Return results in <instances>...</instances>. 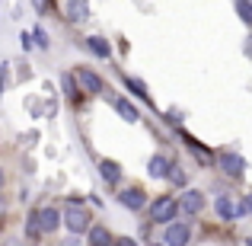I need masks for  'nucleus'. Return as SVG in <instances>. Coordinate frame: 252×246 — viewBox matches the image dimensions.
I'll use <instances>...</instances> for the list:
<instances>
[{"instance_id":"nucleus-1","label":"nucleus","mask_w":252,"mask_h":246,"mask_svg":"<svg viewBox=\"0 0 252 246\" xmlns=\"http://www.w3.org/2000/svg\"><path fill=\"white\" fill-rule=\"evenodd\" d=\"M61 227L77 237V234H86V230L93 227V217L80 202H70L67 208H64V214H61Z\"/></svg>"},{"instance_id":"nucleus-20","label":"nucleus","mask_w":252,"mask_h":246,"mask_svg":"<svg viewBox=\"0 0 252 246\" xmlns=\"http://www.w3.org/2000/svg\"><path fill=\"white\" fill-rule=\"evenodd\" d=\"M169 182H172V185H179V189H185V185H189V176H185L182 166L172 163V170H169Z\"/></svg>"},{"instance_id":"nucleus-26","label":"nucleus","mask_w":252,"mask_h":246,"mask_svg":"<svg viewBox=\"0 0 252 246\" xmlns=\"http://www.w3.org/2000/svg\"><path fill=\"white\" fill-rule=\"evenodd\" d=\"M3 185H6V173H3V166H0V192H3Z\"/></svg>"},{"instance_id":"nucleus-31","label":"nucleus","mask_w":252,"mask_h":246,"mask_svg":"<svg viewBox=\"0 0 252 246\" xmlns=\"http://www.w3.org/2000/svg\"><path fill=\"white\" fill-rule=\"evenodd\" d=\"M204 246H211V243H204Z\"/></svg>"},{"instance_id":"nucleus-17","label":"nucleus","mask_w":252,"mask_h":246,"mask_svg":"<svg viewBox=\"0 0 252 246\" xmlns=\"http://www.w3.org/2000/svg\"><path fill=\"white\" fill-rule=\"evenodd\" d=\"M182 141L189 144L191 150H195V154H198V160H201V163H211V160H214V157H211V150L204 147L201 141H195V138H191V135H185V131H182Z\"/></svg>"},{"instance_id":"nucleus-5","label":"nucleus","mask_w":252,"mask_h":246,"mask_svg":"<svg viewBox=\"0 0 252 246\" xmlns=\"http://www.w3.org/2000/svg\"><path fill=\"white\" fill-rule=\"evenodd\" d=\"M147 192L141 189V185H125V189H118V205L128 211H144V205H147Z\"/></svg>"},{"instance_id":"nucleus-12","label":"nucleus","mask_w":252,"mask_h":246,"mask_svg":"<svg viewBox=\"0 0 252 246\" xmlns=\"http://www.w3.org/2000/svg\"><path fill=\"white\" fill-rule=\"evenodd\" d=\"M58 10L67 16V23H83V19L90 16V3H77V0H70V3H58Z\"/></svg>"},{"instance_id":"nucleus-18","label":"nucleus","mask_w":252,"mask_h":246,"mask_svg":"<svg viewBox=\"0 0 252 246\" xmlns=\"http://www.w3.org/2000/svg\"><path fill=\"white\" fill-rule=\"evenodd\" d=\"M26 237H29V240H38V237H42V227H38V208H32L29 217H26Z\"/></svg>"},{"instance_id":"nucleus-8","label":"nucleus","mask_w":252,"mask_h":246,"mask_svg":"<svg viewBox=\"0 0 252 246\" xmlns=\"http://www.w3.org/2000/svg\"><path fill=\"white\" fill-rule=\"evenodd\" d=\"M179 211H182V214H189V217L201 214V211H204V192H198V189H185V192H182V198H179Z\"/></svg>"},{"instance_id":"nucleus-11","label":"nucleus","mask_w":252,"mask_h":246,"mask_svg":"<svg viewBox=\"0 0 252 246\" xmlns=\"http://www.w3.org/2000/svg\"><path fill=\"white\" fill-rule=\"evenodd\" d=\"M38 227H42V237L55 234L61 227V211L58 208H38Z\"/></svg>"},{"instance_id":"nucleus-23","label":"nucleus","mask_w":252,"mask_h":246,"mask_svg":"<svg viewBox=\"0 0 252 246\" xmlns=\"http://www.w3.org/2000/svg\"><path fill=\"white\" fill-rule=\"evenodd\" d=\"M115 246H141V243L131 240V237H115Z\"/></svg>"},{"instance_id":"nucleus-15","label":"nucleus","mask_w":252,"mask_h":246,"mask_svg":"<svg viewBox=\"0 0 252 246\" xmlns=\"http://www.w3.org/2000/svg\"><path fill=\"white\" fill-rule=\"evenodd\" d=\"M99 173H102V179L109 185H118V182H122V166H118L115 160H99Z\"/></svg>"},{"instance_id":"nucleus-10","label":"nucleus","mask_w":252,"mask_h":246,"mask_svg":"<svg viewBox=\"0 0 252 246\" xmlns=\"http://www.w3.org/2000/svg\"><path fill=\"white\" fill-rule=\"evenodd\" d=\"M86 246H115V237H112V230L105 224H93L86 230Z\"/></svg>"},{"instance_id":"nucleus-6","label":"nucleus","mask_w":252,"mask_h":246,"mask_svg":"<svg viewBox=\"0 0 252 246\" xmlns=\"http://www.w3.org/2000/svg\"><path fill=\"white\" fill-rule=\"evenodd\" d=\"M214 211H217V217H220V221H236V217H246V205L236 202V198H230V195H217Z\"/></svg>"},{"instance_id":"nucleus-29","label":"nucleus","mask_w":252,"mask_h":246,"mask_svg":"<svg viewBox=\"0 0 252 246\" xmlns=\"http://www.w3.org/2000/svg\"><path fill=\"white\" fill-rule=\"evenodd\" d=\"M3 208H6V202H3V198H0V214H3Z\"/></svg>"},{"instance_id":"nucleus-30","label":"nucleus","mask_w":252,"mask_h":246,"mask_svg":"<svg viewBox=\"0 0 252 246\" xmlns=\"http://www.w3.org/2000/svg\"><path fill=\"white\" fill-rule=\"evenodd\" d=\"M246 246H252V237H246Z\"/></svg>"},{"instance_id":"nucleus-21","label":"nucleus","mask_w":252,"mask_h":246,"mask_svg":"<svg viewBox=\"0 0 252 246\" xmlns=\"http://www.w3.org/2000/svg\"><path fill=\"white\" fill-rule=\"evenodd\" d=\"M64 90H67V96L74 99V103H80V99H83V93L77 90V83H74V77H70V74H64Z\"/></svg>"},{"instance_id":"nucleus-16","label":"nucleus","mask_w":252,"mask_h":246,"mask_svg":"<svg viewBox=\"0 0 252 246\" xmlns=\"http://www.w3.org/2000/svg\"><path fill=\"white\" fill-rule=\"evenodd\" d=\"M122 83H125V86H128V90H131V93H134V96H137V99H144V103H147V105H150V103H154V99H150V93H147V86H144L141 80H137V77H131V74H125V77H122Z\"/></svg>"},{"instance_id":"nucleus-3","label":"nucleus","mask_w":252,"mask_h":246,"mask_svg":"<svg viewBox=\"0 0 252 246\" xmlns=\"http://www.w3.org/2000/svg\"><path fill=\"white\" fill-rule=\"evenodd\" d=\"M179 214V198L172 195H160L150 202V221L154 224H172Z\"/></svg>"},{"instance_id":"nucleus-2","label":"nucleus","mask_w":252,"mask_h":246,"mask_svg":"<svg viewBox=\"0 0 252 246\" xmlns=\"http://www.w3.org/2000/svg\"><path fill=\"white\" fill-rule=\"evenodd\" d=\"M70 77H74L77 90H80L83 96H102V93H105V80H102V77H99L93 68H86V64L74 68V70H70Z\"/></svg>"},{"instance_id":"nucleus-19","label":"nucleus","mask_w":252,"mask_h":246,"mask_svg":"<svg viewBox=\"0 0 252 246\" xmlns=\"http://www.w3.org/2000/svg\"><path fill=\"white\" fill-rule=\"evenodd\" d=\"M233 10H236V16H240L243 23H246L249 29H252V3H249V0H240V3H236Z\"/></svg>"},{"instance_id":"nucleus-24","label":"nucleus","mask_w":252,"mask_h":246,"mask_svg":"<svg viewBox=\"0 0 252 246\" xmlns=\"http://www.w3.org/2000/svg\"><path fill=\"white\" fill-rule=\"evenodd\" d=\"M19 38H23V48H26V51H29L32 45H35V42H32V35H29V32H23V35H19Z\"/></svg>"},{"instance_id":"nucleus-22","label":"nucleus","mask_w":252,"mask_h":246,"mask_svg":"<svg viewBox=\"0 0 252 246\" xmlns=\"http://www.w3.org/2000/svg\"><path fill=\"white\" fill-rule=\"evenodd\" d=\"M32 42H38V48H48V35H45V29H42V26H35V32H32Z\"/></svg>"},{"instance_id":"nucleus-25","label":"nucleus","mask_w":252,"mask_h":246,"mask_svg":"<svg viewBox=\"0 0 252 246\" xmlns=\"http://www.w3.org/2000/svg\"><path fill=\"white\" fill-rule=\"evenodd\" d=\"M243 205H246V214H252V195H246V198H243Z\"/></svg>"},{"instance_id":"nucleus-27","label":"nucleus","mask_w":252,"mask_h":246,"mask_svg":"<svg viewBox=\"0 0 252 246\" xmlns=\"http://www.w3.org/2000/svg\"><path fill=\"white\" fill-rule=\"evenodd\" d=\"M246 58H252V38L246 42Z\"/></svg>"},{"instance_id":"nucleus-28","label":"nucleus","mask_w":252,"mask_h":246,"mask_svg":"<svg viewBox=\"0 0 252 246\" xmlns=\"http://www.w3.org/2000/svg\"><path fill=\"white\" fill-rule=\"evenodd\" d=\"M3 246H19V243H16V240H6V243H3Z\"/></svg>"},{"instance_id":"nucleus-4","label":"nucleus","mask_w":252,"mask_h":246,"mask_svg":"<svg viewBox=\"0 0 252 246\" xmlns=\"http://www.w3.org/2000/svg\"><path fill=\"white\" fill-rule=\"evenodd\" d=\"M217 166H220V173L223 176H230V179H243L246 176V160H243L236 150H217Z\"/></svg>"},{"instance_id":"nucleus-7","label":"nucleus","mask_w":252,"mask_h":246,"mask_svg":"<svg viewBox=\"0 0 252 246\" xmlns=\"http://www.w3.org/2000/svg\"><path fill=\"white\" fill-rule=\"evenodd\" d=\"M189 243H191V224H185V221H172V224H166L163 246H189Z\"/></svg>"},{"instance_id":"nucleus-13","label":"nucleus","mask_w":252,"mask_h":246,"mask_svg":"<svg viewBox=\"0 0 252 246\" xmlns=\"http://www.w3.org/2000/svg\"><path fill=\"white\" fill-rule=\"evenodd\" d=\"M169 170H172V160H169V157H163V154H154L147 160V173L154 179H169Z\"/></svg>"},{"instance_id":"nucleus-14","label":"nucleus","mask_w":252,"mask_h":246,"mask_svg":"<svg viewBox=\"0 0 252 246\" xmlns=\"http://www.w3.org/2000/svg\"><path fill=\"white\" fill-rule=\"evenodd\" d=\"M86 48H90V55H96V58H112V45H109V38L105 35H86Z\"/></svg>"},{"instance_id":"nucleus-9","label":"nucleus","mask_w":252,"mask_h":246,"mask_svg":"<svg viewBox=\"0 0 252 246\" xmlns=\"http://www.w3.org/2000/svg\"><path fill=\"white\" fill-rule=\"evenodd\" d=\"M109 105L118 112V118H125L128 125H134L137 118H141V112H137V105L131 103V99H125V96H112L109 93Z\"/></svg>"}]
</instances>
